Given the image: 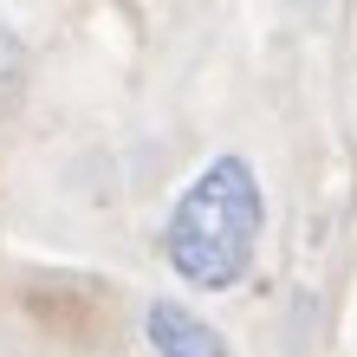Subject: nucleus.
I'll return each mask as SVG.
<instances>
[{
  "label": "nucleus",
  "instance_id": "nucleus-2",
  "mask_svg": "<svg viewBox=\"0 0 357 357\" xmlns=\"http://www.w3.org/2000/svg\"><path fill=\"white\" fill-rule=\"evenodd\" d=\"M143 331H150L156 357H227V338L202 319V312H188L176 299H156L150 312H143Z\"/></svg>",
  "mask_w": 357,
  "mask_h": 357
},
{
  "label": "nucleus",
  "instance_id": "nucleus-1",
  "mask_svg": "<svg viewBox=\"0 0 357 357\" xmlns=\"http://www.w3.org/2000/svg\"><path fill=\"white\" fill-rule=\"evenodd\" d=\"M260 234H266L260 169L227 150L215 162H202V176L176 195L169 221H162V260L195 292H234L254 273Z\"/></svg>",
  "mask_w": 357,
  "mask_h": 357
}]
</instances>
